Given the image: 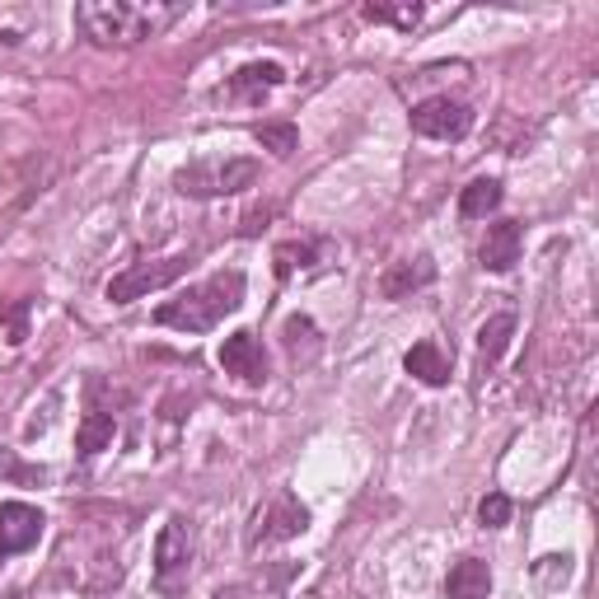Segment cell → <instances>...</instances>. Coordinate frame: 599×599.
Wrapping results in <instances>:
<instances>
[{
	"label": "cell",
	"instance_id": "9c48e42d",
	"mask_svg": "<svg viewBox=\"0 0 599 599\" xmlns=\"http://www.w3.org/2000/svg\"><path fill=\"white\" fill-rule=\"evenodd\" d=\"M220 366H226V375H234V380H243V385H262V380H268V357H262V342L253 338L249 328L230 332V338L220 342Z\"/></svg>",
	"mask_w": 599,
	"mask_h": 599
},
{
	"label": "cell",
	"instance_id": "ac0fdd59",
	"mask_svg": "<svg viewBox=\"0 0 599 599\" xmlns=\"http://www.w3.org/2000/svg\"><path fill=\"white\" fill-rule=\"evenodd\" d=\"M497 207H501V183L497 179H473L469 188L459 192V216H469V220L492 216Z\"/></svg>",
	"mask_w": 599,
	"mask_h": 599
},
{
	"label": "cell",
	"instance_id": "ba28073f",
	"mask_svg": "<svg viewBox=\"0 0 599 599\" xmlns=\"http://www.w3.org/2000/svg\"><path fill=\"white\" fill-rule=\"evenodd\" d=\"M42 510L29 501H0V558L29 552L42 539Z\"/></svg>",
	"mask_w": 599,
	"mask_h": 599
},
{
	"label": "cell",
	"instance_id": "d6986e66",
	"mask_svg": "<svg viewBox=\"0 0 599 599\" xmlns=\"http://www.w3.org/2000/svg\"><path fill=\"white\" fill-rule=\"evenodd\" d=\"M29 319H33V309L29 300H6L0 305V347H19L29 338Z\"/></svg>",
	"mask_w": 599,
	"mask_h": 599
},
{
	"label": "cell",
	"instance_id": "2e32d148",
	"mask_svg": "<svg viewBox=\"0 0 599 599\" xmlns=\"http://www.w3.org/2000/svg\"><path fill=\"white\" fill-rule=\"evenodd\" d=\"M113 436H118V417L113 412H84L80 427H76L80 459H94L99 450H108V446H113Z\"/></svg>",
	"mask_w": 599,
	"mask_h": 599
},
{
	"label": "cell",
	"instance_id": "8992f818",
	"mask_svg": "<svg viewBox=\"0 0 599 599\" xmlns=\"http://www.w3.org/2000/svg\"><path fill=\"white\" fill-rule=\"evenodd\" d=\"M469 127H473L469 103H459L450 94H436V99L412 108V131L417 137H427V141H463L469 137Z\"/></svg>",
	"mask_w": 599,
	"mask_h": 599
},
{
	"label": "cell",
	"instance_id": "3957f363",
	"mask_svg": "<svg viewBox=\"0 0 599 599\" xmlns=\"http://www.w3.org/2000/svg\"><path fill=\"white\" fill-rule=\"evenodd\" d=\"M258 183L253 160H192L173 173V188L183 197H234Z\"/></svg>",
	"mask_w": 599,
	"mask_h": 599
},
{
	"label": "cell",
	"instance_id": "277c9868",
	"mask_svg": "<svg viewBox=\"0 0 599 599\" xmlns=\"http://www.w3.org/2000/svg\"><path fill=\"white\" fill-rule=\"evenodd\" d=\"M188 567H192V525L183 516H173L160 529V539H154V586L164 595L183 590Z\"/></svg>",
	"mask_w": 599,
	"mask_h": 599
},
{
	"label": "cell",
	"instance_id": "7c38bea8",
	"mask_svg": "<svg viewBox=\"0 0 599 599\" xmlns=\"http://www.w3.org/2000/svg\"><path fill=\"white\" fill-rule=\"evenodd\" d=\"M403 370L412 375V380L440 389V385H450V351L427 338V342H417L408 357H403Z\"/></svg>",
	"mask_w": 599,
	"mask_h": 599
},
{
	"label": "cell",
	"instance_id": "8fae6325",
	"mask_svg": "<svg viewBox=\"0 0 599 599\" xmlns=\"http://www.w3.org/2000/svg\"><path fill=\"white\" fill-rule=\"evenodd\" d=\"M436 281V262L431 258H408V262H393V268L380 277V296L385 300H403L412 291H421V286Z\"/></svg>",
	"mask_w": 599,
	"mask_h": 599
},
{
	"label": "cell",
	"instance_id": "7402d4cb",
	"mask_svg": "<svg viewBox=\"0 0 599 599\" xmlns=\"http://www.w3.org/2000/svg\"><path fill=\"white\" fill-rule=\"evenodd\" d=\"M510 497H501V492H492V497H482L478 501V520H482V529H501V525H510Z\"/></svg>",
	"mask_w": 599,
	"mask_h": 599
},
{
	"label": "cell",
	"instance_id": "4fadbf2b",
	"mask_svg": "<svg viewBox=\"0 0 599 599\" xmlns=\"http://www.w3.org/2000/svg\"><path fill=\"white\" fill-rule=\"evenodd\" d=\"M281 80H286V71H281L277 61H249V66H239V71L230 76V94L253 103V99H262L268 90H277Z\"/></svg>",
	"mask_w": 599,
	"mask_h": 599
},
{
	"label": "cell",
	"instance_id": "5bb4252c",
	"mask_svg": "<svg viewBox=\"0 0 599 599\" xmlns=\"http://www.w3.org/2000/svg\"><path fill=\"white\" fill-rule=\"evenodd\" d=\"M446 595L450 599H487L492 595V571H487V562L478 558H459L446 576Z\"/></svg>",
	"mask_w": 599,
	"mask_h": 599
},
{
	"label": "cell",
	"instance_id": "7a4b0ae2",
	"mask_svg": "<svg viewBox=\"0 0 599 599\" xmlns=\"http://www.w3.org/2000/svg\"><path fill=\"white\" fill-rule=\"evenodd\" d=\"M239 305H243V272H216L202 286H188L179 300H164L154 309V319L179 332H211Z\"/></svg>",
	"mask_w": 599,
	"mask_h": 599
},
{
	"label": "cell",
	"instance_id": "52a82bcc",
	"mask_svg": "<svg viewBox=\"0 0 599 599\" xmlns=\"http://www.w3.org/2000/svg\"><path fill=\"white\" fill-rule=\"evenodd\" d=\"M309 529V510L300 506L296 492H277V501L258 516V529L249 535V548L258 543H286V539H300Z\"/></svg>",
	"mask_w": 599,
	"mask_h": 599
},
{
	"label": "cell",
	"instance_id": "5b68a950",
	"mask_svg": "<svg viewBox=\"0 0 599 599\" xmlns=\"http://www.w3.org/2000/svg\"><path fill=\"white\" fill-rule=\"evenodd\" d=\"M192 268V258H160V262H137V268H127L118 272L113 281H108V300L113 305H131V300H141L150 291H160V286H173L183 272Z\"/></svg>",
	"mask_w": 599,
	"mask_h": 599
},
{
	"label": "cell",
	"instance_id": "30bf717a",
	"mask_svg": "<svg viewBox=\"0 0 599 599\" xmlns=\"http://www.w3.org/2000/svg\"><path fill=\"white\" fill-rule=\"evenodd\" d=\"M520 243H525L520 220H497V226L487 230L482 249H478L482 268H487V272H510V268H516V262H520Z\"/></svg>",
	"mask_w": 599,
	"mask_h": 599
},
{
	"label": "cell",
	"instance_id": "44dd1931",
	"mask_svg": "<svg viewBox=\"0 0 599 599\" xmlns=\"http://www.w3.org/2000/svg\"><path fill=\"white\" fill-rule=\"evenodd\" d=\"M361 14L375 19V24H398V29H408V33H412L427 10H421V6H366Z\"/></svg>",
	"mask_w": 599,
	"mask_h": 599
},
{
	"label": "cell",
	"instance_id": "e0dca14e",
	"mask_svg": "<svg viewBox=\"0 0 599 599\" xmlns=\"http://www.w3.org/2000/svg\"><path fill=\"white\" fill-rule=\"evenodd\" d=\"M510 332H516V315H492L478 328V357H482V366H497L506 357Z\"/></svg>",
	"mask_w": 599,
	"mask_h": 599
},
{
	"label": "cell",
	"instance_id": "6da1fadb",
	"mask_svg": "<svg viewBox=\"0 0 599 599\" xmlns=\"http://www.w3.org/2000/svg\"><path fill=\"white\" fill-rule=\"evenodd\" d=\"M173 19H179L173 6H131V0H84V6H76V24L99 48H131V42L169 29Z\"/></svg>",
	"mask_w": 599,
	"mask_h": 599
},
{
	"label": "cell",
	"instance_id": "ffe728a7",
	"mask_svg": "<svg viewBox=\"0 0 599 599\" xmlns=\"http://www.w3.org/2000/svg\"><path fill=\"white\" fill-rule=\"evenodd\" d=\"M253 137H258V146H262V150L281 154V160L300 146V131H296L291 122H258V127H253Z\"/></svg>",
	"mask_w": 599,
	"mask_h": 599
},
{
	"label": "cell",
	"instance_id": "9a60e30c",
	"mask_svg": "<svg viewBox=\"0 0 599 599\" xmlns=\"http://www.w3.org/2000/svg\"><path fill=\"white\" fill-rule=\"evenodd\" d=\"M323 253H328V243H319V239H291V243H277V253H272L277 277H281V281H291L296 272H315Z\"/></svg>",
	"mask_w": 599,
	"mask_h": 599
}]
</instances>
